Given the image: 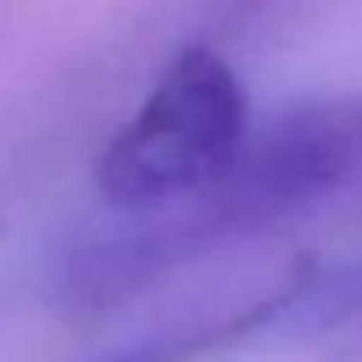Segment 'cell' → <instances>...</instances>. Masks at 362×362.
<instances>
[{"instance_id":"3","label":"cell","mask_w":362,"mask_h":362,"mask_svg":"<svg viewBox=\"0 0 362 362\" xmlns=\"http://www.w3.org/2000/svg\"><path fill=\"white\" fill-rule=\"evenodd\" d=\"M341 299L349 306H362V264L352 267L345 278H341Z\"/></svg>"},{"instance_id":"2","label":"cell","mask_w":362,"mask_h":362,"mask_svg":"<svg viewBox=\"0 0 362 362\" xmlns=\"http://www.w3.org/2000/svg\"><path fill=\"white\" fill-rule=\"evenodd\" d=\"M362 173V95H317L250 123L226 176L204 190V229H250L341 190Z\"/></svg>"},{"instance_id":"1","label":"cell","mask_w":362,"mask_h":362,"mask_svg":"<svg viewBox=\"0 0 362 362\" xmlns=\"http://www.w3.org/2000/svg\"><path fill=\"white\" fill-rule=\"evenodd\" d=\"M250 110L236 71L187 46L99 158V190L120 211H151L215 187L240 155Z\"/></svg>"}]
</instances>
